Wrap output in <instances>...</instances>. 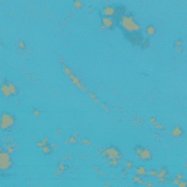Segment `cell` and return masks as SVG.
<instances>
[{
	"label": "cell",
	"instance_id": "603a6c76",
	"mask_svg": "<svg viewBox=\"0 0 187 187\" xmlns=\"http://www.w3.org/2000/svg\"><path fill=\"white\" fill-rule=\"evenodd\" d=\"M181 45H183V40H177L174 43V47L177 48V51H181Z\"/></svg>",
	"mask_w": 187,
	"mask_h": 187
},
{
	"label": "cell",
	"instance_id": "8fae6325",
	"mask_svg": "<svg viewBox=\"0 0 187 187\" xmlns=\"http://www.w3.org/2000/svg\"><path fill=\"white\" fill-rule=\"evenodd\" d=\"M69 170V165L64 162V161H60V162H57V170H56V174H57V177H60L63 173H66Z\"/></svg>",
	"mask_w": 187,
	"mask_h": 187
},
{
	"label": "cell",
	"instance_id": "5bb4252c",
	"mask_svg": "<svg viewBox=\"0 0 187 187\" xmlns=\"http://www.w3.org/2000/svg\"><path fill=\"white\" fill-rule=\"evenodd\" d=\"M155 32H156V28H155L154 24H149V25L145 28V34H146V37H149V38H151V37H154Z\"/></svg>",
	"mask_w": 187,
	"mask_h": 187
},
{
	"label": "cell",
	"instance_id": "4316f807",
	"mask_svg": "<svg viewBox=\"0 0 187 187\" xmlns=\"http://www.w3.org/2000/svg\"><path fill=\"white\" fill-rule=\"evenodd\" d=\"M18 45H19L21 50H26V44H25L24 41H19V43H18Z\"/></svg>",
	"mask_w": 187,
	"mask_h": 187
},
{
	"label": "cell",
	"instance_id": "44dd1931",
	"mask_svg": "<svg viewBox=\"0 0 187 187\" xmlns=\"http://www.w3.org/2000/svg\"><path fill=\"white\" fill-rule=\"evenodd\" d=\"M124 167L127 168V170H133V168H135V164H133V161H126V162H124Z\"/></svg>",
	"mask_w": 187,
	"mask_h": 187
},
{
	"label": "cell",
	"instance_id": "d4e9b609",
	"mask_svg": "<svg viewBox=\"0 0 187 187\" xmlns=\"http://www.w3.org/2000/svg\"><path fill=\"white\" fill-rule=\"evenodd\" d=\"M88 94H89V97H91L94 101H95V102H100V100H98V97L95 95V94H92V92H88Z\"/></svg>",
	"mask_w": 187,
	"mask_h": 187
},
{
	"label": "cell",
	"instance_id": "3957f363",
	"mask_svg": "<svg viewBox=\"0 0 187 187\" xmlns=\"http://www.w3.org/2000/svg\"><path fill=\"white\" fill-rule=\"evenodd\" d=\"M12 167H13L12 155L6 151L5 148H2V149H0V171L6 173V171L12 170Z\"/></svg>",
	"mask_w": 187,
	"mask_h": 187
},
{
	"label": "cell",
	"instance_id": "9c48e42d",
	"mask_svg": "<svg viewBox=\"0 0 187 187\" xmlns=\"http://www.w3.org/2000/svg\"><path fill=\"white\" fill-rule=\"evenodd\" d=\"M117 25L114 18H110V16H101V29H114Z\"/></svg>",
	"mask_w": 187,
	"mask_h": 187
},
{
	"label": "cell",
	"instance_id": "2e32d148",
	"mask_svg": "<svg viewBox=\"0 0 187 187\" xmlns=\"http://www.w3.org/2000/svg\"><path fill=\"white\" fill-rule=\"evenodd\" d=\"M149 121H151V123H152V124L158 129V130H161V132H164V133H165V129H164V126H162V124H159V123L156 121V118H155V117H151V118H149Z\"/></svg>",
	"mask_w": 187,
	"mask_h": 187
},
{
	"label": "cell",
	"instance_id": "f546056e",
	"mask_svg": "<svg viewBox=\"0 0 187 187\" xmlns=\"http://www.w3.org/2000/svg\"><path fill=\"white\" fill-rule=\"evenodd\" d=\"M94 170H95V171H97V173H98L100 175H104V173H102V171L100 170V168H98V167H94Z\"/></svg>",
	"mask_w": 187,
	"mask_h": 187
},
{
	"label": "cell",
	"instance_id": "d590c367",
	"mask_svg": "<svg viewBox=\"0 0 187 187\" xmlns=\"http://www.w3.org/2000/svg\"><path fill=\"white\" fill-rule=\"evenodd\" d=\"M184 168H186V170H187V162H186V165H184Z\"/></svg>",
	"mask_w": 187,
	"mask_h": 187
},
{
	"label": "cell",
	"instance_id": "ffe728a7",
	"mask_svg": "<svg viewBox=\"0 0 187 187\" xmlns=\"http://www.w3.org/2000/svg\"><path fill=\"white\" fill-rule=\"evenodd\" d=\"M132 178H133V183H136V184H145V180L140 175H133Z\"/></svg>",
	"mask_w": 187,
	"mask_h": 187
},
{
	"label": "cell",
	"instance_id": "83f0119b",
	"mask_svg": "<svg viewBox=\"0 0 187 187\" xmlns=\"http://www.w3.org/2000/svg\"><path fill=\"white\" fill-rule=\"evenodd\" d=\"M32 114H34V116H37V117H38V116L41 114V111H40L38 108H34V110H32Z\"/></svg>",
	"mask_w": 187,
	"mask_h": 187
},
{
	"label": "cell",
	"instance_id": "d6986e66",
	"mask_svg": "<svg viewBox=\"0 0 187 187\" xmlns=\"http://www.w3.org/2000/svg\"><path fill=\"white\" fill-rule=\"evenodd\" d=\"M78 142H79V140H78V136H76V135H75V136H70L69 139H66V140H64V143H66V145H69V143L75 145V143H78Z\"/></svg>",
	"mask_w": 187,
	"mask_h": 187
},
{
	"label": "cell",
	"instance_id": "d6a6232c",
	"mask_svg": "<svg viewBox=\"0 0 187 187\" xmlns=\"http://www.w3.org/2000/svg\"><path fill=\"white\" fill-rule=\"evenodd\" d=\"M175 178H178V180H181V178H184V174H183V173H178V174L175 175Z\"/></svg>",
	"mask_w": 187,
	"mask_h": 187
},
{
	"label": "cell",
	"instance_id": "e575fe53",
	"mask_svg": "<svg viewBox=\"0 0 187 187\" xmlns=\"http://www.w3.org/2000/svg\"><path fill=\"white\" fill-rule=\"evenodd\" d=\"M51 148L54 149V152H56V151H57V149H59V145H57V143H53V145H51Z\"/></svg>",
	"mask_w": 187,
	"mask_h": 187
},
{
	"label": "cell",
	"instance_id": "e0dca14e",
	"mask_svg": "<svg viewBox=\"0 0 187 187\" xmlns=\"http://www.w3.org/2000/svg\"><path fill=\"white\" fill-rule=\"evenodd\" d=\"M120 159H107V165L113 167V168H120Z\"/></svg>",
	"mask_w": 187,
	"mask_h": 187
},
{
	"label": "cell",
	"instance_id": "1f68e13d",
	"mask_svg": "<svg viewBox=\"0 0 187 187\" xmlns=\"http://www.w3.org/2000/svg\"><path fill=\"white\" fill-rule=\"evenodd\" d=\"M101 107H102V110H105L107 113H110V107H107L105 104H101Z\"/></svg>",
	"mask_w": 187,
	"mask_h": 187
},
{
	"label": "cell",
	"instance_id": "8992f818",
	"mask_svg": "<svg viewBox=\"0 0 187 187\" xmlns=\"http://www.w3.org/2000/svg\"><path fill=\"white\" fill-rule=\"evenodd\" d=\"M63 72H64V73L67 75V76H69V79L72 81V83H73L75 86H78L81 91H83V92H86V94L89 92V91L86 89V86L83 85V82H81V79H79V78H78L76 75H75V73H73V72H72L67 66H66V64H63Z\"/></svg>",
	"mask_w": 187,
	"mask_h": 187
},
{
	"label": "cell",
	"instance_id": "ac0fdd59",
	"mask_svg": "<svg viewBox=\"0 0 187 187\" xmlns=\"http://www.w3.org/2000/svg\"><path fill=\"white\" fill-rule=\"evenodd\" d=\"M148 177L156 178L158 177V168H151V170H148Z\"/></svg>",
	"mask_w": 187,
	"mask_h": 187
},
{
	"label": "cell",
	"instance_id": "30bf717a",
	"mask_svg": "<svg viewBox=\"0 0 187 187\" xmlns=\"http://www.w3.org/2000/svg\"><path fill=\"white\" fill-rule=\"evenodd\" d=\"M116 15V5H105L101 9V16H110V18H114Z\"/></svg>",
	"mask_w": 187,
	"mask_h": 187
},
{
	"label": "cell",
	"instance_id": "7402d4cb",
	"mask_svg": "<svg viewBox=\"0 0 187 187\" xmlns=\"http://www.w3.org/2000/svg\"><path fill=\"white\" fill-rule=\"evenodd\" d=\"M149 44H151V41H149V37H148V38H145V40L142 41L140 47H142V48H148V47H149Z\"/></svg>",
	"mask_w": 187,
	"mask_h": 187
},
{
	"label": "cell",
	"instance_id": "836d02e7",
	"mask_svg": "<svg viewBox=\"0 0 187 187\" xmlns=\"http://www.w3.org/2000/svg\"><path fill=\"white\" fill-rule=\"evenodd\" d=\"M145 186H149V187H154V183H152V181H146V180H145Z\"/></svg>",
	"mask_w": 187,
	"mask_h": 187
},
{
	"label": "cell",
	"instance_id": "9a60e30c",
	"mask_svg": "<svg viewBox=\"0 0 187 187\" xmlns=\"http://www.w3.org/2000/svg\"><path fill=\"white\" fill-rule=\"evenodd\" d=\"M41 152L44 154V155H51L53 152H54V149L51 148V145L48 143V145H44L43 148H41Z\"/></svg>",
	"mask_w": 187,
	"mask_h": 187
},
{
	"label": "cell",
	"instance_id": "4dcf8cb0",
	"mask_svg": "<svg viewBox=\"0 0 187 187\" xmlns=\"http://www.w3.org/2000/svg\"><path fill=\"white\" fill-rule=\"evenodd\" d=\"M41 140H43V143H44V145H48V143H50V139H48V137H43Z\"/></svg>",
	"mask_w": 187,
	"mask_h": 187
},
{
	"label": "cell",
	"instance_id": "7c38bea8",
	"mask_svg": "<svg viewBox=\"0 0 187 187\" xmlns=\"http://www.w3.org/2000/svg\"><path fill=\"white\" fill-rule=\"evenodd\" d=\"M135 173H136V175H140V177L146 178L148 177V168L145 165H137V167H135Z\"/></svg>",
	"mask_w": 187,
	"mask_h": 187
},
{
	"label": "cell",
	"instance_id": "ba28073f",
	"mask_svg": "<svg viewBox=\"0 0 187 187\" xmlns=\"http://www.w3.org/2000/svg\"><path fill=\"white\" fill-rule=\"evenodd\" d=\"M170 173H168V168L167 167H164V165H161L159 168H158V177H156V180H158V183H161V184H167L168 181H170Z\"/></svg>",
	"mask_w": 187,
	"mask_h": 187
},
{
	"label": "cell",
	"instance_id": "52a82bcc",
	"mask_svg": "<svg viewBox=\"0 0 187 187\" xmlns=\"http://www.w3.org/2000/svg\"><path fill=\"white\" fill-rule=\"evenodd\" d=\"M18 86L13 83V82H9V81H3L2 83V94H3V97L9 98V97H15L18 95Z\"/></svg>",
	"mask_w": 187,
	"mask_h": 187
},
{
	"label": "cell",
	"instance_id": "5b68a950",
	"mask_svg": "<svg viewBox=\"0 0 187 187\" xmlns=\"http://www.w3.org/2000/svg\"><path fill=\"white\" fill-rule=\"evenodd\" d=\"M133 152L140 161H152V158H154V154L151 149L146 146H142V145H136L133 148Z\"/></svg>",
	"mask_w": 187,
	"mask_h": 187
},
{
	"label": "cell",
	"instance_id": "277c9868",
	"mask_svg": "<svg viewBox=\"0 0 187 187\" xmlns=\"http://www.w3.org/2000/svg\"><path fill=\"white\" fill-rule=\"evenodd\" d=\"M15 123H16V117H15L12 113L5 111V113L2 114V117H0V126H2V129L5 130V132L12 130V129L15 127Z\"/></svg>",
	"mask_w": 187,
	"mask_h": 187
},
{
	"label": "cell",
	"instance_id": "6da1fadb",
	"mask_svg": "<svg viewBox=\"0 0 187 187\" xmlns=\"http://www.w3.org/2000/svg\"><path fill=\"white\" fill-rule=\"evenodd\" d=\"M118 26L121 28L123 34L127 35V34H140L143 29H142V25L137 22V19L135 18V15L132 12H126L118 21Z\"/></svg>",
	"mask_w": 187,
	"mask_h": 187
},
{
	"label": "cell",
	"instance_id": "f1b7e54d",
	"mask_svg": "<svg viewBox=\"0 0 187 187\" xmlns=\"http://www.w3.org/2000/svg\"><path fill=\"white\" fill-rule=\"evenodd\" d=\"M35 146H37V148H40V149H41V148H43V146H44V143H43V140H37V142H35Z\"/></svg>",
	"mask_w": 187,
	"mask_h": 187
},
{
	"label": "cell",
	"instance_id": "cb8c5ba5",
	"mask_svg": "<svg viewBox=\"0 0 187 187\" xmlns=\"http://www.w3.org/2000/svg\"><path fill=\"white\" fill-rule=\"evenodd\" d=\"M73 5H75V7H76V9H81V7L83 6V3L81 2V0H75V3H73Z\"/></svg>",
	"mask_w": 187,
	"mask_h": 187
},
{
	"label": "cell",
	"instance_id": "484cf974",
	"mask_svg": "<svg viewBox=\"0 0 187 187\" xmlns=\"http://www.w3.org/2000/svg\"><path fill=\"white\" fill-rule=\"evenodd\" d=\"M81 142H82L83 145H86V146H91V142H89V139H88V137H83V139H81Z\"/></svg>",
	"mask_w": 187,
	"mask_h": 187
},
{
	"label": "cell",
	"instance_id": "7a4b0ae2",
	"mask_svg": "<svg viewBox=\"0 0 187 187\" xmlns=\"http://www.w3.org/2000/svg\"><path fill=\"white\" fill-rule=\"evenodd\" d=\"M100 152H101V155L104 156L105 161L107 159H120V161H123V152L116 145H108V146H105L102 149V151L100 149Z\"/></svg>",
	"mask_w": 187,
	"mask_h": 187
},
{
	"label": "cell",
	"instance_id": "4fadbf2b",
	"mask_svg": "<svg viewBox=\"0 0 187 187\" xmlns=\"http://www.w3.org/2000/svg\"><path fill=\"white\" fill-rule=\"evenodd\" d=\"M171 135H173L175 139H178V137H181V136L184 135V129L180 127V126H175V127L171 130Z\"/></svg>",
	"mask_w": 187,
	"mask_h": 187
}]
</instances>
